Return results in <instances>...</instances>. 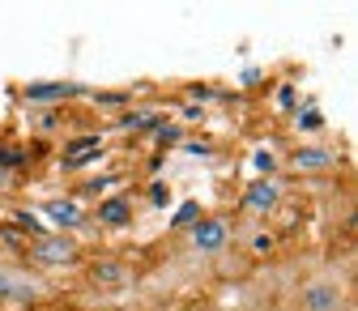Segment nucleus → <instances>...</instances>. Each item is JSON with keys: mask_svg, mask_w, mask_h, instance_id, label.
<instances>
[{"mask_svg": "<svg viewBox=\"0 0 358 311\" xmlns=\"http://www.w3.org/2000/svg\"><path fill=\"white\" fill-rule=\"evenodd\" d=\"M99 154V137H85V141H73L69 145V158H64V166H81V162H90Z\"/></svg>", "mask_w": 358, "mask_h": 311, "instance_id": "10", "label": "nucleus"}, {"mask_svg": "<svg viewBox=\"0 0 358 311\" xmlns=\"http://www.w3.org/2000/svg\"><path fill=\"white\" fill-rule=\"evenodd\" d=\"M196 213H201L196 205H184V209L175 213V226H196Z\"/></svg>", "mask_w": 358, "mask_h": 311, "instance_id": "13", "label": "nucleus"}, {"mask_svg": "<svg viewBox=\"0 0 358 311\" xmlns=\"http://www.w3.org/2000/svg\"><path fill=\"white\" fill-rule=\"evenodd\" d=\"M252 247H256V252H273V235H256Z\"/></svg>", "mask_w": 358, "mask_h": 311, "instance_id": "15", "label": "nucleus"}, {"mask_svg": "<svg viewBox=\"0 0 358 311\" xmlns=\"http://www.w3.org/2000/svg\"><path fill=\"white\" fill-rule=\"evenodd\" d=\"M299 128H303V132H320V128H324V115H320L316 107H307V111H299Z\"/></svg>", "mask_w": 358, "mask_h": 311, "instance_id": "11", "label": "nucleus"}, {"mask_svg": "<svg viewBox=\"0 0 358 311\" xmlns=\"http://www.w3.org/2000/svg\"><path fill=\"white\" fill-rule=\"evenodd\" d=\"M34 294H38L34 277H22L13 269H0V298H34Z\"/></svg>", "mask_w": 358, "mask_h": 311, "instance_id": "6", "label": "nucleus"}, {"mask_svg": "<svg viewBox=\"0 0 358 311\" xmlns=\"http://www.w3.org/2000/svg\"><path fill=\"white\" fill-rule=\"evenodd\" d=\"M5 184H9V171H5V166H0V188H5Z\"/></svg>", "mask_w": 358, "mask_h": 311, "instance_id": "17", "label": "nucleus"}, {"mask_svg": "<svg viewBox=\"0 0 358 311\" xmlns=\"http://www.w3.org/2000/svg\"><path fill=\"white\" fill-rule=\"evenodd\" d=\"M34 256L43 264H73L77 260V243L60 231V235H38L34 239Z\"/></svg>", "mask_w": 358, "mask_h": 311, "instance_id": "1", "label": "nucleus"}, {"mask_svg": "<svg viewBox=\"0 0 358 311\" xmlns=\"http://www.w3.org/2000/svg\"><path fill=\"white\" fill-rule=\"evenodd\" d=\"M278 196H282V192H278V184H273V180H256V184L243 192V205H248L252 213H268V209L278 205Z\"/></svg>", "mask_w": 358, "mask_h": 311, "instance_id": "4", "label": "nucleus"}, {"mask_svg": "<svg viewBox=\"0 0 358 311\" xmlns=\"http://www.w3.org/2000/svg\"><path fill=\"white\" fill-rule=\"evenodd\" d=\"M43 213H48L52 222H56V226L64 231V226H77V222H81V209H77V201H43Z\"/></svg>", "mask_w": 358, "mask_h": 311, "instance_id": "9", "label": "nucleus"}, {"mask_svg": "<svg viewBox=\"0 0 358 311\" xmlns=\"http://www.w3.org/2000/svg\"><path fill=\"white\" fill-rule=\"evenodd\" d=\"M252 162H256V171H273V166H278L273 150H256V158H252Z\"/></svg>", "mask_w": 358, "mask_h": 311, "instance_id": "14", "label": "nucleus"}, {"mask_svg": "<svg viewBox=\"0 0 358 311\" xmlns=\"http://www.w3.org/2000/svg\"><path fill=\"white\" fill-rule=\"evenodd\" d=\"M341 307V286L337 282H316L303 290V311H337Z\"/></svg>", "mask_w": 358, "mask_h": 311, "instance_id": "3", "label": "nucleus"}, {"mask_svg": "<svg viewBox=\"0 0 358 311\" xmlns=\"http://www.w3.org/2000/svg\"><path fill=\"white\" fill-rule=\"evenodd\" d=\"M77 85L69 81H38V85H26V103H60V99H73Z\"/></svg>", "mask_w": 358, "mask_h": 311, "instance_id": "5", "label": "nucleus"}, {"mask_svg": "<svg viewBox=\"0 0 358 311\" xmlns=\"http://www.w3.org/2000/svg\"><path fill=\"white\" fill-rule=\"evenodd\" d=\"M227 239H231V231H227V222H217V217H205V222H196V226H192V243L205 256L222 252V247H227Z\"/></svg>", "mask_w": 358, "mask_h": 311, "instance_id": "2", "label": "nucleus"}, {"mask_svg": "<svg viewBox=\"0 0 358 311\" xmlns=\"http://www.w3.org/2000/svg\"><path fill=\"white\" fill-rule=\"evenodd\" d=\"M290 162H294L299 171H329V166H337V154L324 150V145H303Z\"/></svg>", "mask_w": 358, "mask_h": 311, "instance_id": "7", "label": "nucleus"}, {"mask_svg": "<svg viewBox=\"0 0 358 311\" xmlns=\"http://www.w3.org/2000/svg\"><path fill=\"white\" fill-rule=\"evenodd\" d=\"M38 128L52 132V128H56V111H43V115H38Z\"/></svg>", "mask_w": 358, "mask_h": 311, "instance_id": "16", "label": "nucleus"}, {"mask_svg": "<svg viewBox=\"0 0 358 311\" xmlns=\"http://www.w3.org/2000/svg\"><path fill=\"white\" fill-rule=\"evenodd\" d=\"M94 282H124V269H120V264H99Z\"/></svg>", "mask_w": 358, "mask_h": 311, "instance_id": "12", "label": "nucleus"}, {"mask_svg": "<svg viewBox=\"0 0 358 311\" xmlns=\"http://www.w3.org/2000/svg\"><path fill=\"white\" fill-rule=\"evenodd\" d=\"M99 222H103V226H128V222H132V205L124 201V196H111V201H103L99 205Z\"/></svg>", "mask_w": 358, "mask_h": 311, "instance_id": "8", "label": "nucleus"}]
</instances>
